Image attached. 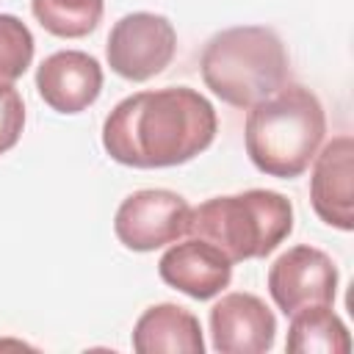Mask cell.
Here are the masks:
<instances>
[{
	"instance_id": "6da1fadb",
	"label": "cell",
	"mask_w": 354,
	"mask_h": 354,
	"mask_svg": "<svg viewBox=\"0 0 354 354\" xmlns=\"http://www.w3.org/2000/svg\"><path fill=\"white\" fill-rule=\"evenodd\" d=\"M218 130L216 108L188 86L124 97L102 124L105 152L133 169H166L194 160Z\"/></svg>"
},
{
	"instance_id": "7a4b0ae2",
	"label": "cell",
	"mask_w": 354,
	"mask_h": 354,
	"mask_svg": "<svg viewBox=\"0 0 354 354\" xmlns=\"http://www.w3.org/2000/svg\"><path fill=\"white\" fill-rule=\"evenodd\" d=\"M326 133L321 100L299 86L285 83L249 108L243 144L249 160L268 177L290 180L307 171Z\"/></svg>"
},
{
	"instance_id": "3957f363",
	"label": "cell",
	"mask_w": 354,
	"mask_h": 354,
	"mask_svg": "<svg viewBox=\"0 0 354 354\" xmlns=\"http://www.w3.org/2000/svg\"><path fill=\"white\" fill-rule=\"evenodd\" d=\"M205 86L232 108H252L288 83L290 64L282 39L266 25L227 28L202 50Z\"/></svg>"
},
{
	"instance_id": "277c9868",
	"label": "cell",
	"mask_w": 354,
	"mask_h": 354,
	"mask_svg": "<svg viewBox=\"0 0 354 354\" xmlns=\"http://www.w3.org/2000/svg\"><path fill=\"white\" fill-rule=\"evenodd\" d=\"M293 230V205L279 191L249 188L191 207L188 235L216 246L230 263L271 254Z\"/></svg>"
},
{
	"instance_id": "5b68a950",
	"label": "cell",
	"mask_w": 354,
	"mask_h": 354,
	"mask_svg": "<svg viewBox=\"0 0 354 354\" xmlns=\"http://www.w3.org/2000/svg\"><path fill=\"white\" fill-rule=\"evenodd\" d=\"M177 53L174 25L152 11L124 14L108 33V66L124 80H149L160 75Z\"/></svg>"
},
{
	"instance_id": "8992f818",
	"label": "cell",
	"mask_w": 354,
	"mask_h": 354,
	"mask_svg": "<svg viewBox=\"0 0 354 354\" xmlns=\"http://www.w3.org/2000/svg\"><path fill=\"white\" fill-rule=\"evenodd\" d=\"M191 205L169 188H144L130 194L113 218V232L133 252H155L188 235Z\"/></svg>"
},
{
	"instance_id": "52a82bcc",
	"label": "cell",
	"mask_w": 354,
	"mask_h": 354,
	"mask_svg": "<svg viewBox=\"0 0 354 354\" xmlns=\"http://www.w3.org/2000/svg\"><path fill=\"white\" fill-rule=\"evenodd\" d=\"M335 290L337 268L332 257L315 246H293L282 252L268 268V293L285 315L318 304H332Z\"/></svg>"
},
{
	"instance_id": "ba28073f",
	"label": "cell",
	"mask_w": 354,
	"mask_h": 354,
	"mask_svg": "<svg viewBox=\"0 0 354 354\" xmlns=\"http://www.w3.org/2000/svg\"><path fill=\"white\" fill-rule=\"evenodd\" d=\"M213 348L221 354H263L274 346L277 318L254 293H227L210 307Z\"/></svg>"
},
{
	"instance_id": "9c48e42d",
	"label": "cell",
	"mask_w": 354,
	"mask_h": 354,
	"mask_svg": "<svg viewBox=\"0 0 354 354\" xmlns=\"http://www.w3.org/2000/svg\"><path fill=\"white\" fill-rule=\"evenodd\" d=\"M313 160L315 163L310 177V202L315 216L329 227L351 232L354 227V210H351L354 141L351 136H335L329 144H324L321 152H315Z\"/></svg>"
},
{
	"instance_id": "30bf717a",
	"label": "cell",
	"mask_w": 354,
	"mask_h": 354,
	"mask_svg": "<svg viewBox=\"0 0 354 354\" xmlns=\"http://www.w3.org/2000/svg\"><path fill=\"white\" fill-rule=\"evenodd\" d=\"M39 97L58 113L86 111L102 91V66L80 50L47 55L36 69Z\"/></svg>"
},
{
	"instance_id": "8fae6325",
	"label": "cell",
	"mask_w": 354,
	"mask_h": 354,
	"mask_svg": "<svg viewBox=\"0 0 354 354\" xmlns=\"http://www.w3.org/2000/svg\"><path fill=\"white\" fill-rule=\"evenodd\" d=\"M158 274L174 290L191 299H213L232 279V263L207 241L188 238L183 243L174 241L158 263Z\"/></svg>"
},
{
	"instance_id": "7c38bea8",
	"label": "cell",
	"mask_w": 354,
	"mask_h": 354,
	"mask_svg": "<svg viewBox=\"0 0 354 354\" xmlns=\"http://www.w3.org/2000/svg\"><path fill=\"white\" fill-rule=\"evenodd\" d=\"M133 348L138 354H202L205 337L199 318L180 304H152L133 326Z\"/></svg>"
},
{
	"instance_id": "4fadbf2b",
	"label": "cell",
	"mask_w": 354,
	"mask_h": 354,
	"mask_svg": "<svg viewBox=\"0 0 354 354\" xmlns=\"http://www.w3.org/2000/svg\"><path fill=\"white\" fill-rule=\"evenodd\" d=\"M285 348L293 354H346L351 351V337L337 313L329 304H318L290 315Z\"/></svg>"
},
{
	"instance_id": "5bb4252c",
	"label": "cell",
	"mask_w": 354,
	"mask_h": 354,
	"mask_svg": "<svg viewBox=\"0 0 354 354\" xmlns=\"http://www.w3.org/2000/svg\"><path fill=\"white\" fill-rule=\"evenodd\" d=\"M39 25L61 39L88 36L102 19V0H30Z\"/></svg>"
},
{
	"instance_id": "9a60e30c",
	"label": "cell",
	"mask_w": 354,
	"mask_h": 354,
	"mask_svg": "<svg viewBox=\"0 0 354 354\" xmlns=\"http://www.w3.org/2000/svg\"><path fill=\"white\" fill-rule=\"evenodd\" d=\"M33 61V33L14 14H0V88L14 86Z\"/></svg>"
},
{
	"instance_id": "2e32d148",
	"label": "cell",
	"mask_w": 354,
	"mask_h": 354,
	"mask_svg": "<svg viewBox=\"0 0 354 354\" xmlns=\"http://www.w3.org/2000/svg\"><path fill=\"white\" fill-rule=\"evenodd\" d=\"M25 127V102L14 86L0 88V155L17 147Z\"/></svg>"
}]
</instances>
